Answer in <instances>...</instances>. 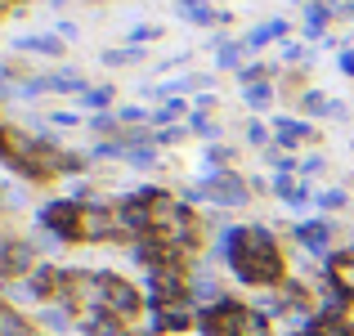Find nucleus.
<instances>
[{
  "label": "nucleus",
  "mask_w": 354,
  "mask_h": 336,
  "mask_svg": "<svg viewBox=\"0 0 354 336\" xmlns=\"http://www.w3.org/2000/svg\"><path fill=\"white\" fill-rule=\"evenodd\" d=\"M148 328L162 332V336L193 332V328H198V310H193V296H189V301H171V305H157V310H148Z\"/></svg>",
  "instance_id": "obj_6"
},
{
  "label": "nucleus",
  "mask_w": 354,
  "mask_h": 336,
  "mask_svg": "<svg viewBox=\"0 0 354 336\" xmlns=\"http://www.w3.org/2000/svg\"><path fill=\"white\" fill-rule=\"evenodd\" d=\"M328 104L332 99H323L319 90H305L301 95V112H310V117H328Z\"/></svg>",
  "instance_id": "obj_21"
},
{
  "label": "nucleus",
  "mask_w": 354,
  "mask_h": 336,
  "mask_svg": "<svg viewBox=\"0 0 354 336\" xmlns=\"http://www.w3.org/2000/svg\"><path fill=\"white\" fill-rule=\"evenodd\" d=\"M283 36H287V23H283V18H274V23L256 27V32L247 36V50H260V45H269V41H283Z\"/></svg>",
  "instance_id": "obj_15"
},
{
  "label": "nucleus",
  "mask_w": 354,
  "mask_h": 336,
  "mask_svg": "<svg viewBox=\"0 0 354 336\" xmlns=\"http://www.w3.org/2000/svg\"><path fill=\"white\" fill-rule=\"evenodd\" d=\"M36 269H41V251H36V242H27V238H0V278L23 283V278H32Z\"/></svg>",
  "instance_id": "obj_4"
},
{
  "label": "nucleus",
  "mask_w": 354,
  "mask_h": 336,
  "mask_svg": "<svg viewBox=\"0 0 354 336\" xmlns=\"http://www.w3.org/2000/svg\"><path fill=\"white\" fill-rule=\"evenodd\" d=\"M0 5H5V9H14V5H18V0H0Z\"/></svg>",
  "instance_id": "obj_33"
},
{
  "label": "nucleus",
  "mask_w": 354,
  "mask_h": 336,
  "mask_svg": "<svg viewBox=\"0 0 354 336\" xmlns=\"http://www.w3.org/2000/svg\"><path fill=\"white\" fill-rule=\"evenodd\" d=\"M301 171H305V175H319V171H323V157H305Z\"/></svg>",
  "instance_id": "obj_29"
},
{
  "label": "nucleus",
  "mask_w": 354,
  "mask_h": 336,
  "mask_svg": "<svg viewBox=\"0 0 354 336\" xmlns=\"http://www.w3.org/2000/svg\"><path fill=\"white\" fill-rule=\"evenodd\" d=\"M247 139H251V144H269V126H265V121H251V126H247Z\"/></svg>",
  "instance_id": "obj_26"
},
{
  "label": "nucleus",
  "mask_w": 354,
  "mask_h": 336,
  "mask_svg": "<svg viewBox=\"0 0 354 336\" xmlns=\"http://www.w3.org/2000/svg\"><path fill=\"white\" fill-rule=\"evenodd\" d=\"M292 233H296V242H301L305 251L323 256V251L332 247V233H337V229H332V220H305V224H296Z\"/></svg>",
  "instance_id": "obj_10"
},
{
  "label": "nucleus",
  "mask_w": 354,
  "mask_h": 336,
  "mask_svg": "<svg viewBox=\"0 0 354 336\" xmlns=\"http://www.w3.org/2000/svg\"><path fill=\"white\" fill-rule=\"evenodd\" d=\"M81 242H126L117 207H108V202H81Z\"/></svg>",
  "instance_id": "obj_5"
},
{
  "label": "nucleus",
  "mask_w": 354,
  "mask_h": 336,
  "mask_svg": "<svg viewBox=\"0 0 354 336\" xmlns=\"http://www.w3.org/2000/svg\"><path fill=\"white\" fill-rule=\"evenodd\" d=\"M180 139H184V126H162V130L153 135V144H157V148H171V144H180Z\"/></svg>",
  "instance_id": "obj_24"
},
{
  "label": "nucleus",
  "mask_w": 354,
  "mask_h": 336,
  "mask_svg": "<svg viewBox=\"0 0 354 336\" xmlns=\"http://www.w3.org/2000/svg\"><path fill=\"white\" fill-rule=\"evenodd\" d=\"M45 90H63V95H86V77H81V72H54V77H45Z\"/></svg>",
  "instance_id": "obj_14"
},
{
  "label": "nucleus",
  "mask_w": 354,
  "mask_h": 336,
  "mask_svg": "<svg viewBox=\"0 0 354 336\" xmlns=\"http://www.w3.org/2000/svg\"><path fill=\"white\" fill-rule=\"evenodd\" d=\"M202 5H207V0H180V9H184V14H189V9H202Z\"/></svg>",
  "instance_id": "obj_31"
},
{
  "label": "nucleus",
  "mask_w": 354,
  "mask_h": 336,
  "mask_svg": "<svg viewBox=\"0 0 354 336\" xmlns=\"http://www.w3.org/2000/svg\"><path fill=\"white\" fill-rule=\"evenodd\" d=\"M323 278H328L341 296H350V301H354V247L350 251H332L328 265H323Z\"/></svg>",
  "instance_id": "obj_8"
},
{
  "label": "nucleus",
  "mask_w": 354,
  "mask_h": 336,
  "mask_svg": "<svg viewBox=\"0 0 354 336\" xmlns=\"http://www.w3.org/2000/svg\"><path fill=\"white\" fill-rule=\"evenodd\" d=\"M99 287H104V310L117 314L121 323H135L139 314H144L148 296L139 292L135 283H126L121 274H113V269H99Z\"/></svg>",
  "instance_id": "obj_2"
},
{
  "label": "nucleus",
  "mask_w": 354,
  "mask_h": 336,
  "mask_svg": "<svg viewBox=\"0 0 354 336\" xmlns=\"http://www.w3.org/2000/svg\"><path fill=\"white\" fill-rule=\"evenodd\" d=\"M36 224L54 242H81V202L77 198H54L36 211Z\"/></svg>",
  "instance_id": "obj_3"
},
{
  "label": "nucleus",
  "mask_w": 354,
  "mask_h": 336,
  "mask_svg": "<svg viewBox=\"0 0 354 336\" xmlns=\"http://www.w3.org/2000/svg\"><path fill=\"white\" fill-rule=\"evenodd\" d=\"M305 59H310V50H305L301 41H283V63L287 68H305Z\"/></svg>",
  "instance_id": "obj_22"
},
{
  "label": "nucleus",
  "mask_w": 354,
  "mask_h": 336,
  "mask_svg": "<svg viewBox=\"0 0 354 336\" xmlns=\"http://www.w3.org/2000/svg\"><path fill=\"white\" fill-rule=\"evenodd\" d=\"M216 251L225 256V265L234 269L238 283H247V287L269 292V287L287 283V256H283L278 238L265 229V224H238V229H225Z\"/></svg>",
  "instance_id": "obj_1"
},
{
  "label": "nucleus",
  "mask_w": 354,
  "mask_h": 336,
  "mask_svg": "<svg viewBox=\"0 0 354 336\" xmlns=\"http://www.w3.org/2000/svg\"><path fill=\"white\" fill-rule=\"evenodd\" d=\"M139 59H144V50H139V45H130V50H108L104 54L108 68H126V63H139Z\"/></svg>",
  "instance_id": "obj_20"
},
{
  "label": "nucleus",
  "mask_w": 354,
  "mask_h": 336,
  "mask_svg": "<svg viewBox=\"0 0 354 336\" xmlns=\"http://www.w3.org/2000/svg\"><path fill=\"white\" fill-rule=\"evenodd\" d=\"M175 117H189V108H184V99H166L162 108L148 117V126H175Z\"/></svg>",
  "instance_id": "obj_16"
},
{
  "label": "nucleus",
  "mask_w": 354,
  "mask_h": 336,
  "mask_svg": "<svg viewBox=\"0 0 354 336\" xmlns=\"http://www.w3.org/2000/svg\"><path fill=\"white\" fill-rule=\"evenodd\" d=\"M341 72H346V77H354V50L341 54Z\"/></svg>",
  "instance_id": "obj_30"
},
{
  "label": "nucleus",
  "mask_w": 354,
  "mask_h": 336,
  "mask_svg": "<svg viewBox=\"0 0 354 336\" xmlns=\"http://www.w3.org/2000/svg\"><path fill=\"white\" fill-rule=\"evenodd\" d=\"M202 189H207V198L216 207H247L251 202V180H242L238 171H216Z\"/></svg>",
  "instance_id": "obj_7"
},
{
  "label": "nucleus",
  "mask_w": 354,
  "mask_h": 336,
  "mask_svg": "<svg viewBox=\"0 0 354 336\" xmlns=\"http://www.w3.org/2000/svg\"><path fill=\"white\" fill-rule=\"evenodd\" d=\"M274 193L287 202V207H305V198H310V189H305L301 180H292V175H278V180H274Z\"/></svg>",
  "instance_id": "obj_13"
},
{
  "label": "nucleus",
  "mask_w": 354,
  "mask_h": 336,
  "mask_svg": "<svg viewBox=\"0 0 354 336\" xmlns=\"http://www.w3.org/2000/svg\"><path fill=\"white\" fill-rule=\"evenodd\" d=\"M207 157H211V166H220V171H229V166H234V148H225V144H216Z\"/></svg>",
  "instance_id": "obj_25"
},
{
  "label": "nucleus",
  "mask_w": 354,
  "mask_h": 336,
  "mask_svg": "<svg viewBox=\"0 0 354 336\" xmlns=\"http://www.w3.org/2000/svg\"><path fill=\"white\" fill-rule=\"evenodd\" d=\"M314 202H319L323 211H341V207H346L350 198H346V189H323V193H319V198H314Z\"/></svg>",
  "instance_id": "obj_23"
},
{
  "label": "nucleus",
  "mask_w": 354,
  "mask_h": 336,
  "mask_svg": "<svg viewBox=\"0 0 354 336\" xmlns=\"http://www.w3.org/2000/svg\"><path fill=\"white\" fill-rule=\"evenodd\" d=\"M130 336H162V332H153V328H148V332H130Z\"/></svg>",
  "instance_id": "obj_32"
},
{
  "label": "nucleus",
  "mask_w": 354,
  "mask_h": 336,
  "mask_svg": "<svg viewBox=\"0 0 354 336\" xmlns=\"http://www.w3.org/2000/svg\"><path fill=\"white\" fill-rule=\"evenodd\" d=\"M18 50L27 54H50V59H63V36H18Z\"/></svg>",
  "instance_id": "obj_12"
},
{
  "label": "nucleus",
  "mask_w": 354,
  "mask_h": 336,
  "mask_svg": "<svg viewBox=\"0 0 354 336\" xmlns=\"http://www.w3.org/2000/svg\"><path fill=\"white\" fill-rule=\"evenodd\" d=\"M337 14H346L337 0H310V5H305V36H323V27Z\"/></svg>",
  "instance_id": "obj_11"
},
{
  "label": "nucleus",
  "mask_w": 354,
  "mask_h": 336,
  "mask_svg": "<svg viewBox=\"0 0 354 336\" xmlns=\"http://www.w3.org/2000/svg\"><path fill=\"white\" fill-rule=\"evenodd\" d=\"M189 130H198V135H216V126L207 121V112H193V117H189Z\"/></svg>",
  "instance_id": "obj_27"
},
{
  "label": "nucleus",
  "mask_w": 354,
  "mask_h": 336,
  "mask_svg": "<svg viewBox=\"0 0 354 336\" xmlns=\"http://www.w3.org/2000/svg\"><path fill=\"white\" fill-rule=\"evenodd\" d=\"M242 99H247V104L256 108V112H265L269 104H274V86H269V81H256V86L242 90Z\"/></svg>",
  "instance_id": "obj_17"
},
{
  "label": "nucleus",
  "mask_w": 354,
  "mask_h": 336,
  "mask_svg": "<svg viewBox=\"0 0 354 336\" xmlns=\"http://www.w3.org/2000/svg\"><path fill=\"white\" fill-rule=\"evenodd\" d=\"M157 36H162V27H135V32H130V41L144 45V41H157Z\"/></svg>",
  "instance_id": "obj_28"
},
{
  "label": "nucleus",
  "mask_w": 354,
  "mask_h": 336,
  "mask_svg": "<svg viewBox=\"0 0 354 336\" xmlns=\"http://www.w3.org/2000/svg\"><path fill=\"white\" fill-rule=\"evenodd\" d=\"M113 95H117V90L113 86H95V90H86V95H81V108H108V104H113Z\"/></svg>",
  "instance_id": "obj_18"
},
{
  "label": "nucleus",
  "mask_w": 354,
  "mask_h": 336,
  "mask_svg": "<svg viewBox=\"0 0 354 336\" xmlns=\"http://www.w3.org/2000/svg\"><path fill=\"white\" fill-rule=\"evenodd\" d=\"M242 50H247V41H225V45L216 50V63H220V68H238Z\"/></svg>",
  "instance_id": "obj_19"
},
{
  "label": "nucleus",
  "mask_w": 354,
  "mask_h": 336,
  "mask_svg": "<svg viewBox=\"0 0 354 336\" xmlns=\"http://www.w3.org/2000/svg\"><path fill=\"white\" fill-rule=\"evenodd\" d=\"M36 336H41V332H36Z\"/></svg>",
  "instance_id": "obj_34"
},
{
  "label": "nucleus",
  "mask_w": 354,
  "mask_h": 336,
  "mask_svg": "<svg viewBox=\"0 0 354 336\" xmlns=\"http://www.w3.org/2000/svg\"><path fill=\"white\" fill-rule=\"evenodd\" d=\"M274 139H278V148H301V144H314V139H319V130H314L310 121L278 117L274 121Z\"/></svg>",
  "instance_id": "obj_9"
}]
</instances>
